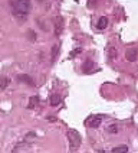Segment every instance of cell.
I'll use <instances>...</instances> for the list:
<instances>
[{"mask_svg":"<svg viewBox=\"0 0 138 153\" xmlns=\"http://www.w3.org/2000/svg\"><path fill=\"white\" fill-rule=\"evenodd\" d=\"M29 38H30V41H34L36 39V33L34 32H29Z\"/></svg>","mask_w":138,"mask_h":153,"instance_id":"cell-16","label":"cell"},{"mask_svg":"<svg viewBox=\"0 0 138 153\" xmlns=\"http://www.w3.org/2000/svg\"><path fill=\"white\" fill-rule=\"evenodd\" d=\"M101 123H102V117L101 116H91L89 119L86 120V126L88 127H92V128L99 127Z\"/></svg>","mask_w":138,"mask_h":153,"instance_id":"cell-3","label":"cell"},{"mask_svg":"<svg viewBox=\"0 0 138 153\" xmlns=\"http://www.w3.org/2000/svg\"><path fill=\"white\" fill-rule=\"evenodd\" d=\"M92 68H94V61L86 59L85 64H84V72H89Z\"/></svg>","mask_w":138,"mask_h":153,"instance_id":"cell-12","label":"cell"},{"mask_svg":"<svg viewBox=\"0 0 138 153\" xmlns=\"http://www.w3.org/2000/svg\"><path fill=\"white\" fill-rule=\"evenodd\" d=\"M63 26H65V22H63V17L62 16H58L56 17V22H55V35L59 36L63 30Z\"/></svg>","mask_w":138,"mask_h":153,"instance_id":"cell-4","label":"cell"},{"mask_svg":"<svg viewBox=\"0 0 138 153\" xmlns=\"http://www.w3.org/2000/svg\"><path fill=\"white\" fill-rule=\"evenodd\" d=\"M106 130H108L109 133H112V134H114V133H118V126H117V124H111V126H108Z\"/></svg>","mask_w":138,"mask_h":153,"instance_id":"cell-14","label":"cell"},{"mask_svg":"<svg viewBox=\"0 0 138 153\" xmlns=\"http://www.w3.org/2000/svg\"><path fill=\"white\" fill-rule=\"evenodd\" d=\"M58 55H59V48H58V45H53V46H52V58H51L52 64H53V62L56 61Z\"/></svg>","mask_w":138,"mask_h":153,"instance_id":"cell-9","label":"cell"},{"mask_svg":"<svg viewBox=\"0 0 138 153\" xmlns=\"http://www.w3.org/2000/svg\"><path fill=\"white\" fill-rule=\"evenodd\" d=\"M51 104L53 105V107L59 105V104H60V95H58V94H53V95H51Z\"/></svg>","mask_w":138,"mask_h":153,"instance_id":"cell-10","label":"cell"},{"mask_svg":"<svg viewBox=\"0 0 138 153\" xmlns=\"http://www.w3.org/2000/svg\"><path fill=\"white\" fill-rule=\"evenodd\" d=\"M121 152H128V146H117L112 149V153H121Z\"/></svg>","mask_w":138,"mask_h":153,"instance_id":"cell-13","label":"cell"},{"mask_svg":"<svg viewBox=\"0 0 138 153\" xmlns=\"http://www.w3.org/2000/svg\"><path fill=\"white\" fill-rule=\"evenodd\" d=\"M37 1H46V0H37Z\"/></svg>","mask_w":138,"mask_h":153,"instance_id":"cell-17","label":"cell"},{"mask_svg":"<svg viewBox=\"0 0 138 153\" xmlns=\"http://www.w3.org/2000/svg\"><path fill=\"white\" fill-rule=\"evenodd\" d=\"M125 58H127V61H129V62H135L138 58V49H135V48L128 49V51L125 52Z\"/></svg>","mask_w":138,"mask_h":153,"instance_id":"cell-5","label":"cell"},{"mask_svg":"<svg viewBox=\"0 0 138 153\" xmlns=\"http://www.w3.org/2000/svg\"><path fill=\"white\" fill-rule=\"evenodd\" d=\"M19 81H22V82H26L27 85H30V87H33L34 85V81L30 78L29 75H26V74H23V75H19Z\"/></svg>","mask_w":138,"mask_h":153,"instance_id":"cell-7","label":"cell"},{"mask_svg":"<svg viewBox=\"0 0 138 153\" xmlns=\"http://www.w3.org/2000/svg\"><path fill=\"white\" fill-rule=\"evenodd\" d=\"M12 7H13V12L16 15L25 16V15H27L30 12L32 3H30V0H13L12 1Z\"/></svg>","mask_w":138,"mask_h":153,"instance_id":"cell-1","label":"cell"},{"mask_svg":"<svg viewBox=\"0 0 138 153\" xmlns=\"http://www.w3.org/2000/svg\"><path fill=\"white\" fill-rule=\"evenodd\" d=\"M106 26H108V17H106V16H101V17H99V20H98V23H96V27H98L99 30H104Z\"/></svg>","mask_w":138,"mask_h":153,"instance_id":"cell-6","label":"cell"},{"mask_svg":"<svg viewBox=\"0 0 138 153\" xmlns=\"http://www.w3.org/2000/svg\"><path fill=\"white\" fill-rule=\"evenodd\" d=\"M37 104H39V97L33 95V97H30V100H29V105H27V108H33V107H36Z\"/></svg>","mask_w":138,"mask_h":153,"instance_id":"cell-11","label":"cell"},{"mask_svg":"<svg viewBox=\"0 0 138 153\" xmlns=\"http://www.w3.org/2000/svg\"><path fill=\"white\" fill-rule=\"evenodd\" d=\"M108 53H109V58H111V59L117 58V55H118V53H117V49H114V48H109V52H108Z\"/></svg>","mask_w":138,"mask_h":153,"instance_id":"cell-15","label":"cell"},{"mask_svg":"<svg viewBox=\"0 0 138 153\" xmlns=\"http://www.w3.org/2000/svg\"><path fill=\"white\" fill-rule=\"evenodd\" d=\"M68 139H69L70 149L75 150V149H78L81 146V136H79V133H78L76 130H73V128L68 130Z\"/></svg>","mask_w":138,"mask_h":153,"instance_id":"cell-2","label":"cell"},{"mask_svg":"<svg viewBox=\"0 0 138 153\" xmlns=\"http://www.w3.org/2000/svg\"><path fill=\"white\" fill-rule=\"evenodd\" d=\"M9 84H10V79H9L7 76H1V78H0V91L6 90Z\"/></svg>","mask_w":138,"mask_h":153,"instance_id":"cell-8","label":"cell"}]
</instances>
